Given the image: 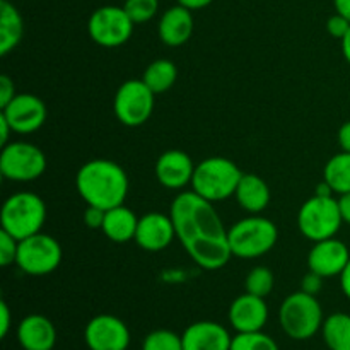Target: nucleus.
<instances>
[{"label":"nucleus","mask_w":350,"mask_h":350,"mask_svg":"<svg viewBox=\"0 0 350 350\" xmlns=\"http://www.w3.org/2000/svg\"><path fill=\"white\" fill-rule=\"evenodd\" d=\"M338 146L345 152H350V120L338 129Z\"/></svg>","instance_id":"e433bc0d"},{"label":"nucleus","mask_w":350,"mask_h":350,"mask_svg":"<svg viewBox=\"0 0 350 350\" xmlns=\"http://www.w3.org/2000/svg\"><path fill=\"white\" fill-rule=\"evenodd\" d=\"M229 350H280L277 342L263 332L236 334Z\"/></svg>","instance_id":"cd10ccee"},{"label":"nucleus","mask_w":350,"mask_h":350,"mask_svg":"<svg viewBox=\"0 0 350 350\" xmlns=\"http://www.w3.org/2000/svg\"><path fill=\"white\" fill-rule=\"evenodd\" d=\"M170 215L176 238L200 269L219 270L231 260L228 229L222 224L214 204L193 190L180 191L173 200Z\"/></svg>","instance_id":"f257e3e1"},{"label":"nucleus","mask_w":350,"mask_h":350,"mask_svg":"<svg viewBox=\"0 0 350 350\" xmlns=\"http://www.w3.org/2000/svg\"><path fill=\"white\" fill-rule=\"evenodd\" d=\"M195 166L193 159L183 150H166L156 161V178L167 190L181 191L191 185Z\"/></svg>","instance_id":"f3484780"},{"label":"nucleus","mask_w":350,"mask_h":350,"mask_svg":"<svg viewBox=\"0 0 350 350\" xmlns=\"http://www.w3.org/2000/svg\"><path fill=\"white\" fill-rule=\"evenodd\" d=\"M176 238V229L171 215L163 212H147L139 217L135 239L137 246L150 253L166 250Z\"/></svg>","instance_id":"2eb2a0df"},{"label":"nucleus","mask_w":350,"mask_h":350,"mask_svg":"<svg viewBox=\"0 0 350 350\" xmlns=\"http://www.w3.org/2000/svg\"><path fill=\"white\" fill-rule=\"evenodd\" d=\"M239 207L248 214H262L270 204V188L265 180L253 173H243L234 193Z\"/></svg>","instance_id":"412c9836"},{"label":"nucleus","mask_w":350,"mask_h":350,"mask_svg":"<svg viewBox=\"0 0 350 350\" xmlns=\"http://www.w3.org/2000/svg\"><path fill=\"white\" fill-rule=\"evenodd\" d=\"M191 12L193 10L187 9V7L178 3V5L170 7L161 16L159 24H157V34H159V40L166 46L176 48L190 40L195 27Z\"/></svg>","instance_id":"aec40b11"},{"label":"nucleus","mask_w":350,"mask_h":350,"mask_svg":"<svg viewBox=\"0 0 350 350\" xmlns=\"http://www.w3.org/2000/svg\"><path fill=\"white\" fill-rule=\"evenodd\" d=\"M321 337L328 350H350V314L334 313L325 318Z\"/></svg>","instance_id":"393cba45"},{"label":"nucleus","mask_w":350,"mask_h":350,"mask_svg":"<svg viewBox=\"0 0 350 350\" xmlns=\"http://www.w3.org/2000/svg\"><path fill=\"white\" fill-rule=\"evenodd\" d=\"M137 224H139V217L135 215V212L125 207V204H122L106 211L105 224H103L101 231L109 241L123 245V243L135 239Z\"/></svg>","instance_id":"4be33fe9"},{"label":"nucleus","mask_w":350,"mask_h":350,"mask_svg":"<svg viewBox=\"0 0 350 350\" xmlns=\"http://www.w3.org/2000/svg\"><path fill=\"white\" fill-rule=\"evenodd\" d=\"M321 287H323V277L318 275V273L311 272L310 270V272L303 277V282H301V291H303V293L317 296L321 291Z\"/></svg>","instance_id":"f704fd0d"},{"label":"nucleus","mask_w":350,"mask_h":350,"mask_svg":"<svg viewBox=\"0 0 350 350\" xmlns=\"http://www.w3.org/2000/svg\"><path fill=\"white\" fill-rule=\"evenodd\" d=\"M323 180L330 185L334 193H350V152L342 150L328 159L323 170Z\"/></svg>","instance_id":"a878e982"},{"label":"nucleus","mask_w":350,"mask_h":350,"mask_svg":"<svg viewBox=\"0 0 350 350\" xmlns=\"http://www.w3.org/2000/svg\"><path fill=\"white\" fill-rule=\"evenodd\" d=\"M123 9L133 21V24L149 23L159 10V0H125Z\"/></svg>","instance_id":"c756f323"},{"label":"nucleus","mask_w":350,"mask_h":350,"mask_svg":"<svg viewBox=\"0 0 350 350\" xmlns=\"http://www.w3.org/2000/svg\"><path fill=\"white\" fill-rule=\"evenodd\" d=\"M350 262L349 246L337 238L317 241L308 253V269L323 279L340 277Z\"/></svg>","instance_id":"4468645a"},{"label":"nucleus","mask_w":350,"mask_h":350,"mask_svg":"<svg viewBox=\"0 0 350 350\" xmlns=\"http://www.w3.org/2000/svg\"><path fill=\"white\" fill-rule=\"evenodd\" d=\"M342 53H344V58L350 65V29H349V33L345 34L344 40H342Z\"/></svg>","instance_id":"37998d69"},{"label":"nucleus","mask_w":350,"mask_h":350,"mask_svg":"<svg viewBox=\"0 0 350 350\" xmlns=\"http://www.w3.org/2000/svg\"><path fill=\"white\" fill-rule=\"evenodd\" d=\"M17 342L23 350H53L57 344V328L43 314H27L17 325Z\"/></svg>","instance_id":"6ab92c4d"},{"label":"nucleus","mask_w":350,"mask_h":350,"mask_svg":"<svg viewBox=\"0 0 350 350\" xmlns=\"http://www.w3.org/2000/svg\"><path fill=\"white\" fill-rule=\"evenodd\" d=\"M156 94L147 88L142 79H129L115 92L113 111L122 125L135 129L150 120Z\"/></svg>","instance_id":"9d476101"},{"label":"nucleus","mask_w":350,"mask_h":350,"mask_svg":"<svg viewBox=\"0 0 350 350\" xmlns=\"http://www.w3.org/2000/svg\"><path fill=\"white\" fill-rule=\"evenodd\" d=\"M106 211L105 208L94 207V205H88L84 212V224L88 226L89 229H101L103 224H105Z\"/></svg>","instance_id":"473e14b6"},{"label":"nucleus","mask_w":350,"mask_h":350,"mask_svg":"<svg viewBox=\"0 0 350 350\" xmlns=\"http://www.w3.org/2000/svg\"><path fill=\"white\" fill-rule=\"evenodd\" d=\"M178 79V67L174 65L173 60L167 58H159L154 60L152 64L147 65L144 70L142 81L146 82L147 88L154 92V94H164L170 91Z\"/></svg>","instance_id":"b1692460"},{"label":"nucleus","mask_w":350,"mask_h":350,"mask_svg":"<svg viewBox=\"0 0 350 350\" xmlns=\"http://www.w3.org/2000/svg\"><path fill=\"white\" fill-rule=\"evenodd\" d=\"M275 277L267 267H255L245 279V291L258 297H267L273 291Z\"/></svg>","instance_id":"bb28decb"},{"label":"nucleus","mask_w":350,"mask_h":350,"mask_svg":"<svg viewBox=\"0 0 350 350\" xmlns=\"http://www.w3.org/2000/svg\"><path fill=\"white\" fill-rule=\"evenodd\" d=\"M24 36V21L9 0L0 2V55H9Z\"/></svg>","instance_id":"5701e85b"},{"label":"nucleus","mask_w":350,"mask_h":350,"mask_svg":"<svg viewBox=\"0 0 350 350\" xmlns=\"http://www.w3.org/2000/svg\"><path fill=\"white\" fill-rule=\"evenodd\" d=\"M340 287H342V293H344L345 297L350 301V262L347 263L344 272L340 273Z\"/></svg>","instance_id":"a19ab883"},{"label":"nucleus","mask_w":350,"mask_h":350,"mask_svg":"<svg viewBox=\"0 0 350 350\" xmlns=\"http://www.w3.org/2000/svg\"><path fill=\"white\" fill-rule=\"evenodd\" d=\"M133 21L123 7L105 5L96 9L88 21L89 38L103 48H118L132 38Z\"/></svg>","instance_id":"9b49d317"},{"label":"nucleus","mask_w":350,"mask_h":350,"mask_svg":"<svg viewBox=\"0 0 350 350\" xmlns=\"http://www.w3.org/2000/svg\"><path fill=\"white\" fill-rule=\"evenodd\" d=\"M10 133H14L12 126L9 125V122L5 120V116L0 113V146H7L10 139Z\"/></svg>","instance_id":"4c0bfd02"},{"label":"nucleus","mask_w":350,"mask_h":350,"mask_svg":"<svg viewBox=\"0 0 350 350\" xmlns=\"http://www.w3.org/2000/svg\"><path fill=\"white\" fill-rule=\"evenodd\" d=\"M228 320L236 334L262 332L269 321V306L265 297L253 296L250 293L241 294L229 306Z\"/></svg>","instance_id":"dca6fc26"},{"label":"nucleus","mask_w":350,"mask_h":350,"mask_svg":"<svg viewBox=\"0 0 350 350\" xmlns=\"http://www.w3.org/2000/svg\"><path fill=\"white\" fill-rule=\"evenodd\" d=\"M75 188L85 204L108 211L125 204L130 181L125 170L115 161L91 159L79 167Z\"/></svg>","instance_id":"f03ea898"},{"label":"nucleus","mask_w":350,"mask_h":350,"mask_svg":"<svg viewBox=\"0 0 350 350\" xmlns=\"http://www.w3.org/2000/svg\"><path fill=\"white\" fill-rule=\"evenodd\" d=\"M350 29V21L345 19L344 16H340V14L335 12L334 16L330 17V19L327 21V31L330 36L337 38V40H344L345 34L349 33Z\"/></svg>","instance_id":"2f4dec72"},{"label":"nucleus","mask_w":350,"mask_h":350,"mask_svg":"<svg viewBox=\"0 0 350 350\" xmlns=\"http://www.w3.org/2000/svg\"><path fill=\"white\" fill-rule=\"evenodd\" d=\"M243 171L228 157L214 156L195 166L191 190L205 200L217 204L236 193Z\"/></svg>","instance_id":"7ed1b4c3"},{"label":"nucleus","mask_w":350,"mask_h":350,"mask_svg":"<svg viewBox=\"0 0 350 350\" xmlns=\"http://www.w3.org/2000/svg\"><path fill=\"white\" fill-rule=\"evenodd\" d=\"M142 350H183L181 335L173 330H154L146 335L142 342Z\"/></svg>","instance_id":"c85d7f7f"},{"label":"nucleus","mask_w":350,"mask_h":350,"mask_svg":"<svg viewBox=\"0 0 350 350\" xmlns=\"http://www.w3.org/2000/svg\"><path fill=\"white\" fill-rule=\"evenodd\" d=\"M0 113L5 116L14 133H19V135L38 132L44 125L48 116L46 105L43 103V99L31 92L16 94V98L5 108H2Z\"/></svg>","instance_id":"ddd939ff"},{"label":"nucleus","mask_w":350,"mask_h":350,"mask_svg":"<svg viewBox=\"0 0 350 350\" xmlns=\"http://www.w3.org/2000/svg\"><path fill=\"white\" fill-rule=\"evenodd\" d=\"M62 256V246L53 236L36 232L19 241L16 265L26 275L43 277L50 275L60 267Z\"/></svg>","instance_id":"6e6552de"},{"label":"nucleus","mask_w":350,"mask_h":350,"mask_svg":"<svg viewBox=\"0 0 350 350\" xmlns=\"http://www.w3.org/2000/svg\"><path fill=\"white\" fill-rule=\"evenodd\" d=\"M16 84L9 75H0V109L5 108L16 98Z\"/></svg>","instance_id":"72a5a7b5"},{"label":"nucleus","mask_w":350,"mask_h":350,"mask_svg":"<svg viewBox=\"0 0 350 350\" xmlns=\"http://www.w3.org/2000/svg\"><path fill=\"white\" fill-rule=\"evenodd\" d=\"M338 207H340V214L344 222L350 226V193L340 195V198H338Z\"/></svg>","instance_id":"58836bf2"},{"label":"nucleus","mask_w":350,"mask_h":350,"mask_svg":"<svg viewBox=\"0 0 350 350\" xmlns=\"http://www.w3.org/2000/svg\"><path fill=\"white\" fill-rule=\"evenodd\" d=\"M46 221V205L33 191H17L5 198L0 211V229L21 241L41 232Z\"/></svg>","instance_id":"20e7f679"},{"label":"nucleus","mask_w":350,"mask_h":350,"mask_svg":"<svg viewBox=\"0 0 350 350\" xmlns=\"http://www.w3.org/2000/svg\"><path fill=\"white\" fill-rule=\"evenodd\" d=\"M323 308L317 296L297 291L287 296L279 308V323L293 340H310L323 327Z\"/></svg>","instance_id":"39448f33"},{"label":"nucleus","mask_w":350,"mask_h":350,"mask_svg":"<svg viewBox=\"0 0 350 350\" xmlns=\"http://www.w3.org/2000/svg\"><path fill=\"white\" fill-rule=\"evenodd\" d=\"M130 340L126 323L113 314H96L84 328V342L89 350H126Z\"/></svg>","instance_id":"f8f14e48"},{"label":"nucleus","mask_w":350,"mask_h":350,"mask_svg":"<svg viewBox=\"0 0 350 350\" xmlns=\"http://www.w3.org/2000/svg\"><path fill=\"white\" fill-rule=\"evenodd\" d=\"M212 2H214V0H178V3H180V5L187 7V9H190V10L205 9V7L211 5Z\"/></svg>","instance_id":"ea45409f"},{"label":"nucleus","mask_w":350,"mask_h":350,"mask_svg":"<svg viewBox=\"0 0 350 350\" xmlns=\"http://www.w3.org/2000/svg\"><path fill=\"white\" fill-rule=\"evenodd\" d=\"M344 219H342L338 198L320 197L313 195L301 205L297 212V228L301 234L310 241H323L335 238L340 231Z\"/></svg>","instance_id":"0eeeda50"},{"label":"nucleus","mask_w":350,"mask_h":350,"mask_svg":"<svg viewBox=\"0 0 350 350\" xmlns=\"http://www.w3.org/2000/svg\"><path fill=\"white\" fill-rule=\"evenodd\" d=\"M17 248H19V241L7 231L0 229V265L9 267L16 263Z\"/></svg>","instance_id":"7c9ffc66"},{"label":"nucleus","mask_w":350,"mask_h":350,"mask_svg":"<svg viewBox=\"0 0 350 350\" xmlns=\"http://www.w3.org/2000/svg\"><path fill=\"white\" fill-rule=\"evenodd\" d=\"M46 171V156L29 142H9L0 152V174L16 183H29Z\"/></svg>","instance_id":"1a4fd4ad"},{"label":"nucleus","mask_w":350,"mask_h":350,"mask_svg":"<svg viewBox=\"0 0 350 350\" xmlns=\"http://www.w3.org/2000/svg\"><path fill=\"white\" fill-rule=\"evenodd\" d=\"M183 350H229L232 337L217 321H195L181 334Z\"/></svg>","instance_id":"a211bd4d"},{"label":"nucleus","mask_w":350,"mask_h":350,"mask_svg":"<svg viewBox=\"0 0 350 350\" xmlns=\"http://www.w3.org/2000/svg\"><path fill=\"white\" fill-rule=\"evenodd\" d=\"M10 325H12V314H10L9 304L2 301L0 303V337L5 338L9 335Z\"/></svg>","instance_id":"c9c22d12"},{"label":"nucleus","mask_w":350,"mask_h":350,"mask_svg":"<svg viewBox=\"0 0 350 350\" xmlns=\"http://www.w3.org/2000/svg\"><path fill=\"white\" fill-rule=\"evenodd\" d=\"M229 248L232 256L255 260L267 255L279 239V229L270 219L253 214L241 219L228 229Z\"/></svg>","instance_id":"423d86ee"},{"label":"nucleus","mask_w":350,"mask_h":350,"mask_svg":"<svg viewBox=\"0 0 350 350\" xmlns=\"http://www.w3.org/2000/svg\"><path fill=\"white\" fill-rule=\"evenodd\" d=\"M335 12L350 21V0H334Z\"/></svg>","instance_id":"79ce46f5"}]
</instances>
